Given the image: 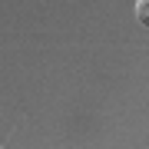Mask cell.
<instances>
[{
  "label": "cell",
  "instance_id": "1",
  "mask_svg": "<svg viewBox=\"0 0 149 149\" xmlns=\"http://www.w3.org/2000/svg\"><path fill=\"white\" fill-rule=\"evenodd\" d=\"M136 20L149 27V0H136Z\"/></svg>",
  "mask_w": 149,
  "mask_h": 149
}]
</instances>
